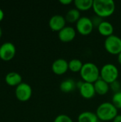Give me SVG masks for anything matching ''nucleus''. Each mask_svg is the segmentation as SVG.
Here are the masks:
<instances>
[{
    "mask_svg": "<svg viewBox=\"0 0 121 122\" xmlns=\"http://www.w3.org/2000/svg\"><path fill=\"white\" fill-rule=\"evenodd\" d=\"M66 20L65 16L61 14H55L52 16L48 21L50 29L53 31H60L66 26Z\"/></svg>",
    "mask_w": 121,
    "mask_h": 122,
    "instance_id": "9",
    "label": "nucleus"
},
{
    "mask_svg": "<svg viewBox=\"0 0 121 122\" xmlns=\"http://www.w3.org/2000/svg\"><path fill=\"white\" fill-rule=\"evenodd\" d=\"M76 28L79 34L83 36H87L93 31L94 26L90 17L81 16L76 23Z\"/></svg>",
    "mask_w": 121,
    "mask_h": 122,
    "instance_id": "6",
    "label": "nucleus"
},
{
    "mask_svg": "<svg viewBox=\"0 0 121 122\" xmlns=\"http://www.w3.org/2000/svg\"><path fill=\"white\" fill-rule=\"evenodd\" d=\"M79 92L81 97L86 99H90L93 98L96 94L94 84L93 83H88L85 81H83L82 86L79 89Z\"/></svg>",
    "mask_w": 121,
    "mask_h": 122,
    "instance_id": "12",
    "label": "nucleus"
},
{
    "mask_svg": "<svg viewBox=\"0 0 121 122\" xmlns=\"http://www.w3.org/2000/svg\"></svg>",
    "mask_w": 121,
    "mask_h": 122,
    "instance_id": "31",
    "label": "nucleus"
},
{
    "mask_svg": "<svg viewBox=\"0 0 121 122\" xmlns=\"http://www.w3.org/2000/svg\"><path fill=\"white\" fill-rule=\"evenodd\" d=\"M83 83V81H77L76 82V87L78 88V89H80L81 86H82Z\"/></svg>",
    "mask_w": 121,
    "mask_h": 122,
    "instance_id": "28",
    "label": "nucleus"
},
{
    "mask_svg": "<svg viewBox=\"0 0 121 122\" xmlns=\"http://www.w3.org/2000/svg\"><path fill=\"white\" fill-rule=\"evenodd\" d=\"M112 104L118 109H121V91L113 94L112 97Z\"/></svg>",
    "mask_w": 121,
    "mask_h": 122,
    "instance_id": "21",
    "label": "nucleus"
},
{
    "mask_svg": "<svg viewBox=\"0 0 121 122\" xmlns=\"http://www.w3.org/2000/svg\"><path fill=\"white\" fill-rule=\"evenodd\" d=\"M93 84L96 94L99 95H105L109 92L110 84L101 78L98 79Z\"/></svg>",
    "mask_w": 121,
    "mask_h": 122,
    "instance_id": "15",
    "label": "nucleus"
},
{
    "mask_svg": "<svg viewBox=\"0 0 121 122\" xmlns=\"http://www.w3.org/2000/svg\"><path fill=\"white\" fill-rule=\"evenodd\" d=\"M83 63L78 59H73L68 61V69L73 72H80Z\"/></svg>",
    "mask_w": 121,
    "mask_h": 122,
    "instance_id": "20",
    "label": "nucleus"
},
{
    "mask_svg": "<svg viewBox=\"0 0 121 122\" xmlns=\"http://www.w3.org/2000/svg\"><path fill=\"white\" fill-rule=\"evenodd\" d=\"M81 11L76 8H73L69 9L65 16L66 22L69 23H76L81 18Z\"/></svg>",
    "mask_w": 121,
    "mask_h": 122,
    "instance_id": "18",
    "label": "nucleus"
},
{
    "mask_svg": "<svg viewBox=\"0 0 121 122\" xmlns=\"http://www.w3.org/2000/svg\"><path fill=\"white\" fill-rule=\"evenodd\" d=\"M60 90L63 93H71L76 88V82L71 78L64 79L60 84Z\"/></svg>",
    "mask_w": 121,
    "mask_h": 122,
    "instance_id": "16",
    "label": "nucleus"
},
{
    "mask_svg": "<svg viewBox=\"0 0 121 122\" xmlns=\"http://www.w3.org/2000/svg\"><path fill=\"white\" fill-rule=\"evenodd\" d=\"M96 114L99 120L103 122L113 121L118 114V109L112 104V102H103L101 104L96 112Z\"/></svg>",
    "mask_w": 121,
    "mask_h": 122,
    "instance_id": "2",
    "label": "nucleus"
},
{
    "mask_svg": "<svg viewBox=\"0 0 121 122\" xmlns=\"http://www.w3.org/2000/svg\"><path fill=\"white\" fill-rule=\"evenodd\" d=\"M98 120L96 114L89 111L81 112L78 117V122H98Z\"/></svg>",
    "mask_w": 121,
    "mask_h": 122,
    "instance_id": "17",
    "label": "nucleus"
},
{
    "mask_svg": "<svg viewBox=\"0 0 121 122\" xmlns=\"http://www.w3.org/2000/svg\"><path fill=\"white\" fill-rule=\"evenodd\" d=\"M91 21H92V23H93V26H94V27H97V28H98V26L104 21V20L103 19L102 17H101V16H98V15H96V14H95V15H93V16H91Z\"/></svg>",
    "mask_w": 121,
    "mask_h": 122,
    "instance_id": "23",
    "label": "nucleus"
},
{
    "mask_svg": "<svg viewBox=\"0 0 121 122\" xmlns=\"http://www.w3.org/2000/svg\"><path fill=\"white\" fill-rule=\"evenodd\" d=\"M76 8L79 11H87L93 7V0H75Z\"/></svg>",
    "mask_w": 121,
    "mask_h": 122,
    "instance_id": "19",
    "label": "nucleus"
},
{
    "mask_svg": "<svg viewBox=\"0 0 121 122\" xmlns=\"http://www.w3.org/2000/svg\"><path fill=\"white\" fill-rule=\"evenodd\" d=\"M110 89L114 92V93H116V92H121V82H119L118 80L113 81V83L110 84Z\"/></svg>",
    "mask_w": 121,
    "mask_h": 122,
    "instance_id": "24",
    "label": "nucleus"
},
{
    "mask_svg": "<svg viewBox=\"0 0 121 122\" xmlns=\"http://www.w3.org/2000/svg\"><path fill=\"white\" fill-rule=\"evenodd\" d=\"M98 30L101 35L106 36V37H108L113 34L114 27L111 22H109L108 21H103L98 26Z\"/></svg>",
    "mask_w": 121,
    "mask_h": 122,
    "instance_id": "14",
    "label": "nucleus"
},
{
    "mask_svg": "<svg viewBox=\"0 0 121 122\" xmlns=\"http://www.w3.org/2000/svg\"><path fill=\"white\" fill-rule=\"evenodd\" d=\"M118 76L119 70L118 67L112 63H107L104 64L100 69V78L109 84L116 81Z\"/></svg>",
    "mask_w": 121,
    "mask_h": 122,
    "instance_id": "4",
    "label": "nucleus"
},
{
    "mask_svg": "<svg viewBox=\"0 0 121 122\" xmlns=\"http://www.w3.org/2000/svg\"><path fill=\"white\" fill-rule=\"evenodd\" d=\"M80 75L83 81L94 84L100 79V69L96 64L86 62L83 64Z\"/></svg>",
    "mask_w": 121,
    "mask_h": 122,
    "instance_id": "3",
    "label": "nucleus"
},
{
    "mask_svg": "<svg viewBox=\"0 0 121 122\" xmlns=\"http://www.w3.org/2000/svg\"><path fill=\"white\" fill-rule=\"evenodd\" d=\"M76 36V31L75 28L71 26H66L60 31H58V39L62 42H70L72 41Z\"/></svg>",
    "mask_w": 121,
    "mask_h": 122,
    "instance_id": "10",
    "label": "nucleus"
},
{
    "mask_svg": "<svg viewBox=\"0 0 121 122\" xmlns=\"http://www.w3.org/2000/svg\"><path fill=\"white\" fill-rule=\"evenodd\" d=\"M1 36H2V29H1V28L0 26V38L1 37Z\"/></svg>",
    "mask_w": 121,
    "mask_h": 122,
    "instance_id": "30",
    "label": "nucleus"
},
{
    "mask_svg": "<svg viewBox=\"0 0 121 122\" xmlns=\"http://www.w3.org/2000/svg\"><path fill=\"white\" fill-rule=\"evenodd\" d=\"M6 83L11 86H17L21 83H22V77L21 74L17 72L11 71L8 73L5 77Z\"/></svg>",
    "mask_w": 121,
    "mask_h": 122,
    "instance_id": "13",
    "label": "nucleus"
},
{
    "mask_svg": "<svg viewBox=\"0 0 121 122\" xmlns=\"http://www.w3.org/2000/svg\"><path fill=\"white\" fill-rule=\"evenodd\" d=\"M59 1L61 4H62L63 5H68V4H70L73 2L72 0H60Z\"/></svg>",
    "mask_w": 121,
    "mask_h": 122,
    "instance_id": "25",
    "label": "nucleus"
},
{
    "mask_svg": "<svg viewBox=\"0 0 121 122\" xmlns=\"http://www.w3.org/2000/svg\"><path fill=\"white\" fill-rule=\"evenodd\" d=\"M51 69L55 74L62 75L68 70V61L62 58L57 59L52 63Z\"/></svg>",
    "mask_w": 121,
    "mask_h": 122,
    "instance_id": "11",
    "label": "nucleus"
},
{
    "mask_svg": "<svg viewBox=\"0 0 121 122\" xmlns=\"http://www.w3.org/2000/svg\"><path fill=\"white\" fill-rule=\"evenodd\" d=\"M4 17V13L3 11V10L0 8V21H1L3 20Z\"/></svg>",
    "mask_w": 121,
    "mask_h": 122,
    "instance_id": "27",
    "label": "nucleus"
},
{
    "mask_svg": "<svg viewBox=\"0 0 121 122\" xmlns=\"http://www.w3.org/2000/svg\"><path fill=\"white\" fill-rule=\"evenodd\" d=\"M15 95L20 102H27L31 97L32 89L29 84L22 82L16 87Z\"/></svg>",
    "mask_w": 121,
    "mask_h": 122,
    "instance_id": "7",
    "label": "nucleus"
},
{
    "mask_svg": "<svg viewBox=\"0 0 121 122\" xmlns=\"http://www.w3.org/2000/svg\"><path fill=\"white\" fill-rule=\"evenodd\" d=\"M16 47L11 42H5L0 46V59L8 61L11 60L16 55Z\"/></svg>",
    "mask_w": 121,
    "mask_h": 122,
    "instance_id": "8",
    "label": "nucleus"
},
{
    "mask_svg": "<svg viewBox=\"0 0 121 122\" xmlns=\"http://www.w3.org/2000/svg\"><path fill=\"white\" fill-rule=\"evenodd\" d=\"M118 61L121 65V52L118 55Z\"/></svg>",
    "mask_w": 121,
    "mask_h": 122,
    "instance_id": "29",
    "label": "nucleus"
},
{
    "mask_svg": "<svg viewBox=\"0 0 121 122\" xmlns=\"http://www.w3.org/2000/svg\"><path fill=\"white\" fill-rule=\"evenodd\" d=\"M92 9L95 14L106 18L115 12L116 4L113 0H93Z\"/></svg>",
    "mask_w": 121,
    "mask_h": 122,
    "instance_id": "1",
    "label": "nucleus"
},
{
    "mask_svg": "<svg viewBox=\"0 0 121 122\" xmlns=\"http://www.w3.org/2000/svg\"><path fill=\"white\" fill-rule=\"evenodd\" d=\"M104 47L109 54L118 55L121 52V38L115 34L106 37L104 41Z\"/></svg>",
    "mask_w": 121,
    "mask_h": 122,
    "instance_id": "5",
    "label": "nucleus"
},
{
    "mask_svg": "<svg viewBox=\"0 0 121 122\" xmlns=\"http://www.w3.org/2000/svg\"><path fill=\"white\" fill-rule=\"evenodd\" d=\"M53 122H73L72 119L68 116L67 114H59L58 115Z\"/></svg>",
    "mask_w": 121,
    "mask_h": 122,
    "instance_id": "22",
    "label": "nucleus"
},
{
    "mask_svg": "<svg viewBox=\"0 0 121 122\" xmlns=\"http://www.w3.org/2000/svg\"><path fill=\"white\" fill-rule=\"evenodd\" d=\"M113 122H121V114H118L113 120Z\"/></svg>",
    "mask_w": 121,
    "mask_h": 122,
    "instance_id": "26",
    "label": "nucleus"
},
{
    "mask_svg": "<svg viewBox=\"0 0 121 122\" xmlns=\"http://www.w3.org/2000/svg\"></svg>",
    "mask_w": 121,
    "mask_h": 122,
    "instance_id": "32",
    "label": "nucleus"
}]
</instances>
